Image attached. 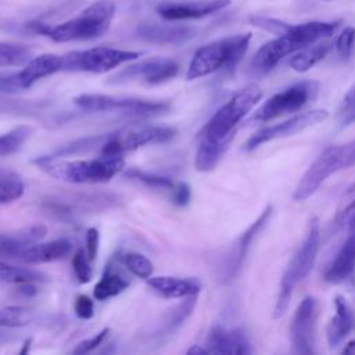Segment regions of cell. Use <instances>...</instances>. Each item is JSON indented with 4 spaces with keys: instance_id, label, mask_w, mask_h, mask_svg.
<instances>
[{
    "instance_id": "cell-1",
    "label": "cell",
    "mask_w": 355,
    "mask_h": 355,
    "mask_svg": "<svg viewBox=\"0 0 355 355\" xmlns=\"http://www.w3.org/2000/svg\"><path fill=\"white\" fill-rule=\"evenodd\" d=\"M343 24L341 19L336 21H312L291 28L279 35L276 39L265 43L255 53L250 71L254 76H263L269 73L284 57L305 49L322 39L330 37L337 28Z\"/></svg>"
},
{
    "instance_id": "cell-2",
    "label": "cell",
    "mask_w": 355,
    "mask_h": 355,
    "mask_svg": "<svg viewBox=\"0 0 355 355\" xmlns=\"http://www.w3.org/2000/svg\"><path fill=\"white\" fill-rule=\"evenodd\" d=\"M114 14L115 3L112 0H97L62 24L51 26L42 22H31L29 29L58 43L90 40L103 36L108 31Z\"/></svg>"
},
{
    "instance_id": "cell-3",
    "label": "cell",
    "mask_w": 355,
    "mask_h": 355,
    "mask_svg": "<svg viewBox=\"0 0 355 355\" xmlns=\"http://www.w3.org/2000/svg\"><path fill=\"white\" fill-rule=\"evenodd\" d=\"M251 42V33H239L227 36L208 44L201 46L193 55L189 69L187 79L193 80L197 78L207 76L219 69L232 72L243 60Z\"/></svg>"
},
{
    "instance_id": "cell-4",
    "label": "cell",
    "mask_w": 355,
    "mask_h": 355,
    "mask_svg": "<svg viewBox=\"0 0 355 355\" xmlns=\"http://www.w3.org/2000/svg\"><path fill=\"white\" fill-rule=\"evenodd\" d=\"M262 90L258 85L250 83L241 87L227 103H225L201 129L198 139L230 144L240 121L261 100Z\"/></svg>"
},
{
    "instance_id": "cell-5",
    "label": "cell",
    "mask_w": 355,
    "mask_h": 355,
    "mask_svg": "<svg viewBox=\"0 0 355 355\" xmlns=\"http://www.w3.org/2000/svg\"><path fill=\"white\" fill-rule=\"evenodd\" d=\"M47 175L68 183H105L123 169L122 157H100L97 159H78L57 162L51 157L35 161Z\"/></svg>"
},
{
    "instance_id": "cell-6",
    "label": "cell",
    "mask_w": 355,
    "mask_h": 355,
    "mask_svg": "<svg viewBox=\"0 0 355 355\" xmlns=\"http://www.w3.org/2000/svg\"><path fill=\"white\" fill-rule=\"evenodd\" d=\"M319 248H320V227H319V220L313 218L309 222L308 232L302 244L298 247V250L290 259L282 276L279 297H277V302L273 313L275 318H282L286 313L295 286L301 283L312 270L315 261L318 258Z\"/></svg>"
},
{
    "instance_id": "cell-7",
    "label": "cell",
    "mask_w": 355,
    "mask_h": 355,
    "mask_svg": "<svg viewBox=\"0 0 355 355\" xmlns=\"http://www.w3.org/2000/svg\"><path fill=\"white\" fill-rule=\"evenodd\" d=\"M352 165H355V140L344 144L329 146L306 169L293 193V200H308L330 175L348 169Z\"/></svg>"
},
{
    "instance_id": "cell-8",
    "label": "cell",
    "mask_w": 355,
    "mask_h": 355,
    "mask_svg": "<svg viewBox=\"0 0 355 355\" xmlns=\"http://www.w3.org/2000/svg\"><path fill=\"white\" fill-rule=\"evenodd\" d=\"M319 92V83L315 80L297 82L279 93L270 96L250 118V122H268L284 114L295 112L306 105Z\"/></svg>"
},
{
    "instance_id": "cell-9",
    "label": "cell",
    "mask_w": 355,
    "mask_h": 355,
    "mask_svg": "<svg viewBox=\"0 0 355 355\" xmlns=\"http://www.w3.org/2000/svg\"><path fill=\"white\" fill-rule=\"evenodd\" d=\"M141 53L112 47H93L62 55V71H85L103 73L121 64L139 58Z\"/></svg>"
},
{
    "instance_id": "cell-10",
    "label": "cell",
    "mask_w": 355,
    "mask_h": 355,
    "mask_svg": "<svg viewBox=\"0 0 355 355\" xmlns=\"http://www.w3.org/2000/svg\"><path fill=\"white\" fill-rule=\"evenodd\" d=\"M73 104L80 110L90 112L104 111H125L135 114H153L168 108V104L159 101H150L136 97H123L100 93H85L73 97Z\"/></svg>"
},
{
    "instance_id": "cell-11",
    "label": "cell",
    "mask_w": 355,
    "mask_h": 355,
    "mask_svg": "<svg viewBox=\"0 0 355 355\" xmlns=\"http://www.w3.org/2000/svg\"><path fill=\"white\" fill-rule=\"evenodd\" d=\"M175 136V129L169 126H150L137 130L118 132L107 137L101 146L103 157H122L128 151H133L147 144L165 143Z\"/></svg>"
},
{
    "instance_id": "cell-12",
    "label": "cell",
    "mask_w": 355,
    "mask_h": 355,
    "mask_svg": "<svg viewBox=\"0 0 355 355\" xmlns=\"http://www.w3.org/2000/svg\"><path fill=\"white\" fill-rule=\"evenodd\" d=\"M327 116H329V112L326 110H311V111H305L302 114L294 115L280 123H275V125L259 129L247 140L244 148L247 151H251L259 147L261 144H265L275 139H283V137L297 135L305 130L306 128H311L313 125L323 122L324 119H327Z\"/></svg>"
},
{
    "instance_id": "cell-13",
    "label": "cell",
    "mask_w": 355,
    "mask_h": 355,
    "mask_svg": "<svg viewBox=\"0 0 355 355\" xmlns=\"http://www.w3.org/2000/svg\"><path fill=\"white\" fill-rule=\"evenodd\" d=\"M318 301L308 295L305 297L291 320L290 334L293 352L295 354H313L316 338V320H318Z\"/></svg>"
},
{
    "instance_id": "cell-14",
    "label": "cell",
    "mask_w": 355,
    "mask_h": 355,
    "mask_svg": "<svg viewBox=\"0 0 355 355\" xmlns=\"http://www.w3.org/2000/svg\"><path fill=\"white\" fill-rule=\"evenodd\" d=\"M179 72V64L169 57H153L132 64L112 76V82L141 80L148 85H158L175 78Z\"/></svg>"
},
{
    "instance_id": "cell-15",
    "label": "cell",
    "mask_w": 355,
    "mask_h": 355,
    "mask_svg": "<svg viewBox=\"0 0 355 355\" xmlns=\"http://www.w3.org/2000/svg\"><path fill=\"white\" fill-rule=\"evenodd\" d=\"M230 0H196V1H166L155 7L157 14L166 21L198 19L227 7Z\"/></svg>"
},
{
    "instance_id": "cell-16",
    "label": "cell",
    "mask_w": 355,
    "mask_h": 355,
    "mask_svg": "<svg viewBox=\"0 0 355 355\" xmlns=\"http://www.w3.org/2000/svg\"><path fill=\"white\" fill-rule=\"evenodd\" d=\"M209 354H251V345L240 329H226L215 324L205 340Z\"/></svg>"
},
{
    "instance_id": "cell-17",
    "label": "cell",
    "mask_w": 355,
    "mask_h": 355,
    "mask_svg": "<svg viewBox=\"0 0 355 355\" xmlns=\"http://www.w3.org/2000/svg\"><path fill=\"white\" fill-rule=\"evenodd\" d=\"M272 215V207L268 205L262 214L241 233V236L237 239L234 248L232 250L229 258H227V265L225 268V275L226 279H233L237 272L241 269L243 262L245 259L247 251L252 243V240L255 239V236L261 232V229L266 225V222L269 220Z\"/></svg>"
},
{
    "instance_id": "cell-18",
    "label": "cell",
    "mask_w": 355,
    "mask_h": 355,
    "mask_svg": "<svg viewBox=\"0 0 355 355\" xmlns=\"http://www.w3.org/2000/svg\"><path fill=\"white\" fill-rule=\"evenodd\" d=\"M348 236L336 257L324 270L327 283H341L355 272V223L348 227Z\"/></svg>"
},
{
    "instance_id": "cell-19",
    "label": "cell",
    "mask_w": 355,
    "mask_h": 355,
    "mask_svg": "<svg viewBox=\"0 0 355 355\" xmlns=\"http://www.w3.org/2000/svg\"><path fill=\"white\" fill-rule=\"evenodd\" d=\"M136 33L141 40L153 44H182L194 36V29L184 25L143 24Z\"/></svg>"
},
{
    "instance_id": "cell-20",
    "label": "cell",
    "mask_w": 355,
    "mask_h": 355,
    "mask_svg": "<svg viewBox=\"0 0 355 355\" xmlns=\"http://www.w3.org/2000/svg\"><path fill=\"white\" fill-rule=\"evenodd\" d=\"M334 316L331 318L326 330L327 343L331 348L341 344V341L355 327V313L348 301L343 295H337L334 298Z\"/></svg>"
},
{
    "instance_id": "cell-21",
    "label": "cell",
    "mask_w": 355,
    "mask_h": 355,
    "mask_svg": "<svg viewBox=\"0 0 355 355\" xmlns=\"http://www.w3.org/2000/svg\"><path fill=\"white\" fill-rule=\"evenodd\" d=\"M72 244L67 239H57L44 244H32L25 247L17 257V259L25 263H44L65 258L69 255Z\"/></svg>"
},
{
    "instance_id": "cell-22",
    "label": "cell",
    "mask_w": 355,
    "mask_h": 355,
    "mask_svg": "<svg viewBox=\"0 0 355 355\" xmlns=\"http://www.w3.org/2000/svg\"><path fill=\"white\" fill-rule=\"evenodd\" d=\"M148 287L165 298H184L197 295L201 283L197 279H183L173 276H155L147 279Z\"/></svg>"
},
{
    "instance_id": "cell-23",
    "label": "cell",
    "mask_w": 355,
    "mask_h": 355,
    "mask_svg": "<svg viewBox=\"0 0 355 355\" xmlns=\"http://www.w3.org/2000/svg\"><path fill=\"white\" fill-rule=\"evenodd\" d=\"M62 71V55L40 54L31 58L19 71V79L24 89H29L36 80Z\"/></svg>"
},
{
    "instance_id": "cell-24",
    "label": "cell",
    "mask_w": 355,
    "mask_h": 355,
    "mask_svg": "<svg viewBox=\"0 0 355 355\" xmlns=\"http://www.w3.org/2000/svg\"><path fill=\"white\" fill-rule=\"evenodd\" d=\"M129 287V280L119 272H116L111 265H108L93 288V295L98 301L108 300L121 294Z\"/></svg>"
},
{
    "instance_id": "cell-25",
    "label": "cell",
    "mask_w": 355,
    "mask_h": 355,
    "mask_svg": "<svg viewBox=\"0 0 355 355\" xmlns=\"http://www.w3.org/2000/svg\"><path fill=\"white\" fill-rule=\"evenodd\" d=\"M331 47L333 44L327 42H316L313 44H309L305 49L300 50L294 57H291L288 65L297 72H306L315 64L322 61L329 54Z\"/></svg>"
},
{
    "instance_id": "cell-26",
    "label": "cell",
    "mask_w": 355,
    "mask_h": 355,
    "mask_svg": "<svg viewBox=\"0 0 355 355\" xmlns=\"http://www.w3.org/2000/svg\"><path fill=\"white\" fill-rule=\"evenodd\" d=\"M0 282L15 283V284L46 283L49 282V276L40 270L0 262Z\"/></svg>"
},
{
    "instance_id": "cell-27",
    "label": "cell",
    "mask_w": 355,
    "mask_h": 355,
    "mask_svg": "<svg viewBox=\"0 0 355 355\" xmlns=\"http://www.w3.org/2000/svg\"><path fill=\"white\" fill-rule=\"evenodd\" d=\"M32 58L29 47L19 43L0 42V67L25 65Z\"/></svg>"
},
{
    "instance_id": "cell-28",
    "label": "cell",
    "mask_w": 355,
    "mask_h": 355,
    "mask_svg": "<svg viewBox=\"0 0 355 355\" xmlns=\"http://www.w3.org/2000/svg\"><path fill=\"white\" fill-rule=\"evenodd\" d=\"M35 311L28 306L10 305L0 309V326L3 327H22L32 323Z\"/></svg>"
},
{
    "instance_id": "cell-29",
    "label": "cell",
    "mask_w": 355,
    "mask_h": 355,
    "mask_svg": "<svg viewBox=\"0 0 355 355\" xmlns=\"http://www.w3.org/2000/svg\"><path fill=\"white\" fill-rule=\"evenodd\" d=\"M31 133V126L19 125L4 135H0V157L17 153L22 147V144L29 139Z\"/></svg>"
},
{
    "instance_id": "cell-30",
    "label": "cell",
    "mask_w": 355,
    "mask_h": 355,
    "mask_svg": "<svg viewBox=\"0 0 355 355\" xmlns=\"http://www.w3.org/2000/svg\"><path fill=\"white\" fill-rule=\"evenodd\" d=\"M194 306H196V295L184 297V300L180 304H178L175 308H172L169 313L165 316L162 330L171 331L178 326H180L187 319V316L193 312Z\"/></svg>"
},
{
    "instance_id": "cell-31",
    "label": "cell",
    "mask_w": 355,
    "mask_h": 355,
    "mask_svg": "<svg viewBox=\"0 0 355 355\" xmlns=\"http://www.w3.org/2000/svg\"><path fill=\"white\" fill-rule=\"evenodd\" d=\"M24 194L22 180L12 173L0 175V202L7 204L18 200Z\"/></svg>"
},
{
    "instance_id": "cell-32",
    "label": "cell",
    "mask_w": 355,
    "mask_h": 355,
    "mask_svg": "<svg viewBox=\"0 0 355 355\" xmlns=\"http://www.w3.org/2000/svg\"><path fill=\"white\" fill-rule=\"evenodd\" d=\"M122 261H123V265L126 266V269L132 275H135L140 279L151 277L154 268H153L151 261L146 255L139 254V252H126L123 255Z\"/></svg>"
},
{
    "instance_id": "cell-33",
    "label": "cell",
    "mask_w": 355,
    "mask_h": 355,
    "mask_svg": "<svg viewBox=\"0 0 355 355\" xmlns=\"http://www.w3.org/2000/svg\"><path fill=\"white\" fill-rule=\"evenodd\" d=\"M334 49L338 57L348 61L355 54V28L345 26L334 40Z\"/></svg>"
},
{
    "instance_id": "cell-34",
    "label": "cell",
    "mask_w": 355,
    "mask_h": 355,
    "mask_svg": "<svg viewBox=\"0 0 355 355\" xmlns=\"http://www.w3.org/2000/svg\"><path fill=\"white\" fill-rule=\"evenodd\" d=\"M126 176L136 179L139 182H141L143 184L148 186V187H154V189H168L172 190V187L175 186L173 180L169 179L168 176H162V175H155V173H148L140 169H130L126 172Z\"/></svg>"
},
{
    "instance_id": "cell-35",
    "label": "cell",
    "mask_w": 355,
    "mask_h": 355,
    "mask_svg": "<svg viewBox=\"0 0 355 355\" xmlns=\"http://www.w3.org/2000/svg\"><path fill=\"white\" fill-rule=\"evenodd\" d=\"M250 24L259 28V29H263L266 32L275 33L277 36L287 32L291 28V24H287L282 19L272 18V17H258V15L257 17H250Z\"/></svg>"
},
{
    "instance_id": "cell-36",
    "label": "cell",
    "mask_w": 355,
    "mask_h": 355,
    "mask_svg": "<svg viewBox=\"0 0 355 355\" xmlns=\"http://www.w3.org/2000/svg\"><path fill=\"white\" fill-rule=\"evenodd\" d=\"M89 261L90 259L87 258V254L83 252V250H78L72 257V269L79 283H89L93 277V270Z\"/></svg>"
},
{
    "instance_id": "cell-37",
    "label": "cell",
    "mask_w": 355,
    "mask_h": 355,
    "mask_svg": "<svg viewBox=\"0 0 355 355\" xmlns=\"http://www.w3.org/2000/svg\"><path fill=\"white\" fill-rule=\"evenodd\" d=\"M25 245L17 239L14 233H0V258H17Z\"/></svg>"
},
{
    "instance_id": "cell-38",
    "label": "cell",
    "mask_w": 355,
    "mask_h": 355,
    "mask_svg": "<svg viewBox=\"0 0 355 355\" xmlns=\"http://www.w3.org/2000/svg\"><path fill=\"white\" fill-rule=\"evenodd\" d=\"M46 233H47V227L43 226V225H31V226H26L24 229H19V230L14 232L17 239L25 247L40 241L46 236Z\"/></svg>"
},
{
    "instance_id": "cell-39",
    "label": "cell",
    "mask_w": 355,
    "mask_h": 355,
    "mask_svg": "<svg viewBox=\"0 0 355 355\" xmlns=\"http://www.w3.org/2000/svg\"><path fill=\"white\" fill-rule=\"evenodd\" d=\"M108 333H110V329L105 327V329L100 330L97 334H94L93 337L80 341V343L76 345V348L73 349V354H89V352L94 351L100 344L104 343V340L107 338Z\"/></svg>"
},
{
    "instance_id": "cell-40",
    "label": "cell",
    "mask_w": 355,
    "mask_h": 355,
    "mask_svg": "<svg viewBox=\"0 0 355 355\" xmlns=\"http://www.w3.org/2000/svg\"><path fill=\"white\" fill-rule=\"evenodd\" d=\"M22 89L24 86L19 79V71L18 72L0 71V93H17Z\"/></svg>"
},
{
    "instance_id": "cell-41",
    "label": "cell",
    "mask_w": 355,
    "mask_h": 355,
    "mask_svg": "<svg viewBox=\"0 0 355 355\" xmlns=\"http://www.w3.org/2000/svg\"><path fill=\"white\" fill-rule=\"evenodd\" d=\"M75 313L80 319H90L94 315L93 300L87 295H78L73 305Z\"/></svg>"
},
{
    "instance_id": "cell-42",
    "label": "cell",
    "mask_w": 355,
    "mask_h": 355,
    "mask_svg": "<svg viewBox=\"0 0 355 355\" xmlns=\"http://www.w3.org/2000/svg\"><path fill=\"white\" fill-rule=\"evenodd\" d=\"M172 201L175 205L178 207H184L189 201H190V197H191V189L187 183H178L172 187Z\"/></svg>"
},
{
    "instance_id": "cell-43",
    "label": "cell",
    "mask_w": 355,
    "mask_h": 355,
    "mask_svg": "<svg viewBox=\"0 0 355 355\" xmlns=\"http://www.w3.org/2000/svg\"><path fill=\"white\" fill-rule=\"evenodd\" d=\"M100 245V233L98 229L90 227L86 232V250H87V258L90 261H94L98 252Z\"/></svg>"
},
{
    "instance_id": "cell-44",
    "label": "cell",
    "mask_w": 355,
    "mask_h": 355,
    "mask_svg": "<svg viewBox=\"0 0 355 355\" xmlns=\"http://www.w3.org/2000/svg\"><path fill=\"white\" fill-rule=\"evenodd\" d=\"M341 122L343 125H349L355 122V98L344 103V108L341 111Z\"/></svg>"
},
{
    "instance_id": "cell-45",
    "label": "cell",
    "mask_w": 355,
    "mask_h": 355,
    "mask_svg": "<svg viewBox=\"0 0 355 355\" xmlns=\"http://www.w3.org/2000/svg\"><path fill=\"white\" fill-rule=\"evenodd\" d=\"M340 223L349 227L351 225L355 223V200L351 201L345 209L341 212V216H340Z\"/></svg>"
},
{
    "instance_id": "cell-46",
    "label": "cell",
    "mask_w": 355,
    "mask_h": 355,
    "mask_svg": "<svg viewBox=\"0 0 355 355\" xmlns=\"http://www.w3.org/2000/svg\"><path fill=\"white\" fill-rule=\"evenodd\" d=\"M35 283H22V284H18L19 286V291L24 293L25 295H33L36 294L37 288L33 286Z\"/></svg>"
},
{
    "instance_id": "cell-47",
    "label": "cell",
    "mask_w": 355,
    "mask_h": 355,
    "mask_svg": "<svg viewBox=\"0 0 355 355\" xmlns=\"http://www.w3.org/2000/svg\"><path fill=\"white\" fill-rule=\"evenodd\" d=\"M187 354H189V355H191V354L197 355V354H209V352H208V349H207L205 347H200V345H193L191 348H189V349H187Z\"/></svg>"
},
{
    "instance_id": "cell-48",
    "label": "cell",
    "mask_w": 355,
    "mask_h": 355,
    "mask_svg": "<svg viewBox=\"0 0 355 355\" xmlns=\"http://www.w3.org/2000/svg\"><path fill=\"white\" fill-rule=\"evenodd\" d=\"M343 354H355V338L352 341H349L341 351Z\"/></svg>"
},
{
    "instance_id": "cell-49",
    "label": "cell",
    "mask_w": 355,
    "mask_h": 355,
    "mask_svg": "<svg viewBox=\"0 0 355 355\" xmlns=\"http://www.w3.org/2000/svg\"><path fill=\"white\" fill-rule=\"evenodd\" d=\"M352 98H355V83L352 85V87L348 90V93L345 94V98H344V103H347V101H349V100H352Z\"/></svg>"
},
{
    "instance_id": "cell-50",
    "label": "cell",
    "mask_w": 355,
    "mask_h": 355,
    "mask_svg": "<svg viewBox=\"0 0 355 355\" xmlns=\"http://www.w3.org/2000/svg\"><path fill=\"white\" fill-rule=\"evenodd\" d=\"M31 343H32V340H26L25 341V345H24V348L19 351L21 354H26L28 351H29V347H31Z\"/></svg>"
},
{
    "instance_id": "cell-51",
    "label": "cell",
    "mask_w": 355,
    "mask_h": 355,
    "mask_svg": "<svg viewBox=\"0 0 355 355\" xmlns=\"http://www.w3.org/2000/svg\"><path fill=\"white\" fill-rule=\"evenodd\" d=\"M352 191H355V183L348 189V193H352Z\"/></svg>"
},
{
    "instance_id": "cell-52",
    "label": "cell",
    "mask_w": 355,
    "mask_h": 355,
    "mask_svg": "<svg viewBox=\"0 0 355 355\" xmlns=\"http://www.w3.org/2000/svg\"><path fill=\"white\" fill-rule=\"evenodd\" d=\"M320 1H336V0H320Z\"/></svg>"
}]
</instances>
